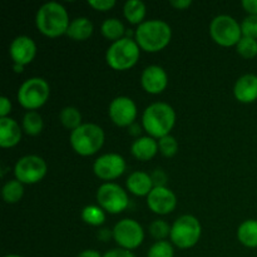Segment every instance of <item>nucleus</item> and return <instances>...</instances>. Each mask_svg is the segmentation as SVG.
<instances>
[{
	"label": "nucleus",
	"mask_w": 257,
	"mask_h": 257,
	"mask_svg": "<svg viewBox=\"0 0 257 257\" xmlns=\"http://www.w3.org/2000/svg\"><path fill=\"white\" fill-rule=\"evenodd\" d=\"M109 117L119 127H130L137 117V107L128 97H117L109 104Z\"/></svg>",
	"instance_id": "obj_13"
},
{
	"label": "nucleus",
	"mask_w": 257,
	"mask_h": 257,
	"mask_svg": "<svg viewBox=\"0 0 257 257\" xmlns=\"http://www.w3.org/2000/svg\"><path fill=\"white\" fill-rule=\"evenodd\" d=\"M236 99L241 103H252L257 100V75L245 74L235 84Z\"/></svg>",
	"instance_id": "obj_17"
},
{
	"label": "nucleus",
	"mask_w": 257,
	"mask_h": 257,
	"mask_svg": "<svg viewBox=\"0 0 257 257\" xmlns=\"http://www.w3.org/2000/svg\"><path fill=\"white\" fill-rule=\"evenodd\" d=\"M78 257H103L100 256V253L95 250H85L83 252H80Z\"/></svg>",
	"instance_id": "obj_40"
},
{
	"label": "nucleus",
	"mask_w": 257,
	"mask_h": 257,
	"mask_svg": "<svg viewBox=\"0 0 257 257\" xmlns=\"http://www.w3.org/2000/svg\"><path fill=\"white\" fill-rule=\"evenodd\" d=\"M124 17L131 24H142L146 15V5L141 0H128L123 8Z\"/></svg>",
	"instance_id": "obj_23"
},
{
	"label": "nucleus",
	"mask_w": 257,
	"mask_h": 257,
	"mask_svg": "<svg viewBox=\"0 0 257 257\" xmlns=\"http://www.w3.org/2000/svg\"><path fill=\"white\" fill-rule=\"evenodd\" d=\"M201 231V223L197 218L191 215L181 216L171 228V240L180 248L193 247L200 240Z\"/></svg>",
	"instance_id": "obj_6"
},
{
	"label": "nucleus",
	"mask_w": 257,
	"mask_h": 257,
	"mask_svg": "<svg viewBox=\"0 0 257 257\" xmlns=\"http://www.w3.org/2000/svg\"><path fill=\"white\" fill-rule=\"evenodd\" d=\"M176 122V113L167 103H153L146 108L142 117L143 128L152 138L168 136Z\"/></svg>",
	"instance_id": "obj_3"
},
{
	"label": "nucleus",
	"mask_w": 257,
	"mask_h": 257,
	"mask_svg": "<svg viewBox=\"0 0 257 257\" xmlns=\"http://www.w3.org/2000/svg\"><path fill=\"white\" fill-rule=\"evenodd\" d=\"M14 70H15V73H22L23 70H24V65L14 64Z\"/></svg>",
	"instance_id": "obj_43"
},
{
	"label": "nucleus",
	"mask_w": 257,
	"mask_h": 257,
	"mask_svg": "<svg viewBox=\"0 0 257 257\" xmlns=\"http://www.w3.org/2000/svg\"><path fill=\"white\" fill-rule=\"evenodd\" d=\"M158 151V143L152 137H140L133 142L131 152L137 160L148 161L156 156Z\"/></svg>",
	"instance_id": "obj_20"
},
{
	"label": "nucleus",
	"mask_w": 257,
	"mask_h": 257,
	"mask_svg": "<svg viewBox=\"0 0 257 257\" xmlns=\"http://www.w3.org/2000/svg\"><path fill=\"white\" fill-rule=\"evenodd\" d=\"M127 187L136 196H148L155 188L151 176L141 171H136L127 178Z\"/></svg>",
	"instance_id": "obj_19"
},
{
	"label": "nucleus",
	"mask_w": 257,
	"mask_h": 257,
	"mask_svg": "<svg viewBox=\"0 0 257 257\" xmlns=\"http://www.w3.org/2000/svg\"><path fill=\"white\" fill-rule=\"evenodd\" d=\"M82 218L85 223L90 226H100L104 223L105 215L102 208L97 206H87L82 211Z\"/></svg>",
	"instance_id": "obj_28"
},
{
	"label": "nucleus",
	"mask_w": 257,
	"mask_h": 257,
	"mask_svg": "<svg viewBox=\"0 0 257 257\" xmlns=\"http://www.w3.org/2000/svg\"><path fill=\"white\" fill-rule=\"evenodd\" d=\"M93 33V24L88 18H77L72 20L67 30V35L73 40H87Z\"/></svg>",
	"instance_id": "obj_21"
},
{
	"label": "nucleus",
	"mask_w": 257,
	"mask_h": 257,
	"mask_svg": "<svg viewBox=\"0 0 257 257\" xmlns=\"http://www.w3.org/2000/svg\"><path fill=\"white\" fill-rule=\"evenodd\" d=\"M237 238L246 247H257V220H247L241 223L237 230Z\"/></svg>",
	"instance_id": "obj_22"
},
{
	"label": "nucleus",
	"mask_w": 257,
	"mask_h": 257,
	"mask_svg": "<svg viewBox=\"0 0 257 257\" xmlns=\"http://www.w3.org/2000/svg\"><path fill=\"white\" fill-rule=\"evenodd\" d=\"M95 176L100 180L110 181L122 176L125 171V161L117 153H107L98 158L93 166Z\"/></svg>",
	"instance_id": "obj_12"
},
{
	"label": "nucleus",
	"mask_w": 257,
	"mask_h": 257,
	"mask_svg": "<svg viewBox=\"0 0 257 257\" xmlns=\"http://www.w3.org/2000/svg\"><path fill=\"white\" fill-rule=\"evenodd\" d=\"M211 38L222 47L237 45L241 40V25L230 15H218L210 24Z\"/></svg>",
	"instance_id": "obj_8"
},
{
	"label": "nucleus",
	"mask_w": 257,
	"mask_h": 257,
	"mask_svg": "<svg viewBox=\"0 0 257 257\" xmlns=\"http://www.w3.org/2000/svg\"><path fill=\"white\" fill-rule=\"evenodd\" d=\"M35 23L39 32L49 38L67 34L70 24L65 8L54 2L47 3L38 10Z\"/></svg>",
	"instance_id": "obj_2"
},
{
	"label": "nucleus",
	"mask_w": 257,
	"mask_h": 257,
	"mask_svg": "<svg viewBox=\"0 0 257 257\" xmlns=\"http://www.w3.org/2000/svg\"><path fill=\"white\" fill-rule=\"evenodd\" d=\"M5 257H23V256H19V255H7Z\"/></svg>",
	"instance_id": "obj_44"
},
{
	"label": "nucleus",
	"mask_w": 257,
	"mask_h": 257,
	"mask_svg": "<svg viewBox=\"0 0 257 257\" xmlns=\"http://www.w3.org/2000/svg\"><path fill=\"white\" fill-rule=\"evenodd\" d=\"M97 201L100 207L109 213H120L128 207V195L120 186L115 183H104L98 188Z\"/></svg>",
	"instance_id": "obj_9"
},
{
	"label": "nucleus",
	"mask_w": 257,
	"mask_h": 257,
	"mask_svg": "<svg viewBox=\"0 0 257 257\" xmlns=\"http://www.w3.org/2000/svg\"><path fill=\"white\" fill-rule=\"evenodd\" d=\"M23 128L29 136H38L43 131V118L35 110H29L23 118Z\"/></svg>",
	"instance_id": "obj_27"
},
{
	"label": "nucleus",
	"mask_w": 257,
	"mask_h": 257,
	"mask_svg": "<svg viewBox=\"0 0 257 257\" xmlns=\"http://www.w3.org/2000/svg\"><path fill=\"white\" fill-rule=\"evenodd\" d=\"M88 4L92 8H94L95 10H99V12H107V10L112 9L115 5V0H89Z\"/></svg>",
	"instance_id": "obj_34"
},
{
	"label": "nucleus",
	"mask_w": 257,
	"mask_h": 257,
	"mask_svg": "<svg viewBox=\"0 0 257 257\" xmlns=\"http://www.w3.org/2000/svg\"><path fill=\"white\" fill-rule=\"evenodd\" d=\"M141 133V130H140V125L136 124V123H133L132 125H130V135L132 136H138Z\"/></svg>",
	"instance_id": "obj_42"
},
{
	"label": "nucleus",
	"mask_w": 257,
	"mask_h": 257,
	"mask_svg": "<svg viewBox=\"0 0 257 257\" xmlns=\"http://www.w3.org/2000/svg\"><path fill=\"white\" fill-rule=\"evenodd\" d=\"M98 237H99L102 241H107L108 238L110 237L109 230H107V228H104V230H102L99 233H98Z\"/></svg>",
	"instance_id": "obj_41"
},
{
	"label": "nucleus",
	"mask_w": 257,
	"mask_h": 257,
	"mask_svg": "<svg viewBox=\"0 0 257 257\" xmlns=\"http://www.w3.org/2000/svg\"><path fill=\"white\" fill-rule=\"evenodd\" d=\"M242 7L250 15H257V0H243Z\"/></svg>",
	"instance_id": "obj_38"
},
{
	"label": "nucleus",
	"mask_w": 257,
	"mask_h": 257,
	"mask_svg": "<svg viewBox=\"0 0 257 257\" xmlns=\"http://www.w3.org/2000/svg\"><path fill=\"white\" fill-rule=\"evenodd\" d=\"M167 74L165 69L158 65H150L146 68L141 77V83L146 92L151 94H160L167 87Z\"/></svg>",
	"instance_id": "obj_16"
},
{
	"label": "nucleus",
	"mask_w": 257,
	"mask_h": 257,
	"mask_svg": "<svg viewBox=\"0 0 257 257\" xmlns=\"http://www.w3.org/2000/svg\"><path fill=\"white\" fill-rule=\"evenodd\" d=\"M172 37L171 27L162 20H147L138 25L136 30L137 44L143 50L150 53L165 49Z\"/></svg>",
	"instance_id": "obj_1"
},
{
	"label": "nucleus",
	"mask_w": 257,
	"mask_h": 257,
	"mask_svg": "<svg viewBox=\"0 0 257 257\" xmlns=\"http://www.w3.org/2000/svg\"><path fill=\"white\" fill-rule=\"evenodd\" d=\"M37 54V45L32 38L27 35L17 37L10 44V57L14 64L25 65L32 62Z\"/></svg>",
	"instance_id": "obj_15"
},
{
	"label": "nucleus",
	"mask_w": 257,
	"mask_h": 257,
	"mask_svg": "<svg viewBox=\"0 0 257 257\" xmlns=\"http://www.w3.org/2000/svg\"><path fill=\"white\" fill-rule=\"evenodd\" d=\"M49 84L43 78H30L20 85L18 90V100L29 110L42 107L49 98Z\"/></svg>",
	"instance_id": "obj_7"
},
{
	"label": "nucleus",
	"mask_w": 257,
	"mask_h": 257,
	"mask_svg": "<svg viewBox=\"0 0 257 257\" xmlns=\"http://www.w3.org/2000/svg\"><path fill=\"white\" fill-rule=\"evenodd\" d=\"M175 251H173L172 245L167 241H157L155 245L151 246L148 250L147 257H173Z\"/></svg>",
	"instance_id": "obj_30"
},
{
	"label": "nucleus",
	"mask_w": 257,
	"mask_h": 257,
	"mask_svg": "<svg viewBox=\"0 0 257 257\" xmlns=\"http://www.w3.org/2000/svg\"><path fill=\"white\" fill-rule=\"evenodd\" d=\"M12 109V103L7 97L0 98V117L5 118L10 113Z\"/></svg>",
	"instance_id": "obj_37"
},
{
	"label": "nucleus",
	"mask_w": 257,
	"mask_h": 257,
	"mask_svg": "<svg viewBox=\"0 0 257 257\" xmlns=\"http://www.w3.org/2000/svg\"><path fill=\"white\" fill-rule=\"evenodd\" d=\"M158 148H160L163 156H166V157H173L178 151V143L175 137L168 135L166 137L161 138L160 142H158Z\"/></svg>",
	"instance_id": "obj_31"
},
{
	"label": "nucleus",
	"mask_w": 257,
	"mask_h": 257,
	"mask_svg": "<svg viewBox=\"0 0 257 257\" xmlns=\"http://www.w3.org/2000/svg\"><path fill=\"white\" fill-rule=\"evenodd\" d=\"M241 32L246 38L257 39V15H248L241 24Z\"/></svg>",
	"instance_id": "obj_33"
},
{
	"label": "nucleus",
	"mask_w": 257,
	"mask_h": 257,
	"mask_svg": "<svg viewBox=\"0 0 257 257\" xmlns=\"http://www.w3.org/2000/svg\"><path fill=\"white\" fill-rule=\"evenodd\" d=\"M236 49H237L238 54L246 59L255 58L257 55V40L252 38L242 37L236 45Z\"/></svg>",
	"instance_id": "obj_29"
},
{
	"label": "nucleus",
	"mask_w": 257,
	"mask_h": 257,
	"mask_svg": "<svg viewBox=\"0 0 257 257\" xmlns=\"http://www.w3.org/2000/svg\"><path fill=\"white\" fill-rule=\"evenodd\" d=\"M14 173L19 182L33 185L43 180L47 173V165L39 156H25L17 162Z\"/></svg>",
	"instance_id": "obj_11"
},
{
	"label": "nucleus",
	"mask_w": 257,
	"mask_h": 257,
	"mask_svg": "<svg viewBox=\"0 0 257 257\" xmlns=\"http://www.w3.org/2000/svg\"><path fill=\"white\" fill-rule=\"evenodd\" d=\"M113 237L115 242L120 246V248L124 250H133L137 248L145 238L143 228L137 221L124 218L119 221L113 228Z\"/></svg>",
	"instance_id": "obj_10"
},
{
	"label": "nucleus",
	"mask_w": 257,
	"mask_h": 257,
	"mask_svg": "<svg viewBox=\"0 0 257 257\" xmlns=\"http://www.w3.org/2000/svg\"><path fill=\"white\" fill-rule=\"evenodd\" d=\"M104 143V132L93 123H85L74 130L70 135V145L80 156H92L102 148Z\"/></svg>",
	"instance_id": "obj_4"
},
{
	"label": "nucleus",
	"mask_w": 257,
	"mask_h": 257,
	"mask_svg": "<svg viewBox=\"0 0 257 257\" xmlns=\"http://www.w3.org/2000/svg\"><path fill=\"white\" fill-rule=\"evenodd\" d=\"M103 257H136L130 250L124 248H113V250L105 252Z\"/></svg>",
	"instance_id": "obj_36"
},
{
	"label": "nucleus",
	"mask_w": 257,
	"mask_h": 257,
	"mask_svg": "<svg viewBox=\"0 0 257 257\" xmlns=\"http://www.w3.org/2000/svg\"><path fill=\"white\" fill-rule=\"evenodd\" d=\"M140 58V45L130 38H122L113 43L107 50L105 60L108 65L115 70H125L132 68Z\"/></svg>",
	"instance_id": "obj_5"
},
{
	"label": "nucleus",
	"mask_w": 257,
	"mask_h": 257,
	"mask_svg": "<svg viewBox=\"0 0 257 257\" xmlns=\"http://www.w3.org/2000/svg\"><path fill=\"white\" fill-rule=\"evenodd\" d=\"M170 4L172 5L173 8H176V9L182 10L190 7V5L192 4V2H191V0H171Z\"/></svg>",
	"instance_id": "obj_39"
},
{
	"label": "nucleus",
	"mask_w": 257,
	"mask_h": 257,
	"mask_svg": "<svg viewBox=\"0 0 257 257\" xmlns=\"http://www.w3.org/2000/svg\"><path fill=\"white\" fill-rule=\"evenodd\" d=\"M151 178H152L153 187H166L165 185L167 183V176H166V173L162 170L153 171Z\"/></svg>",
	"instance_id": "obj_35"
},
{
	"label": "nucleus",
	"mask_w": 257,
	"mask_h": 257,
	"mask_svg": "<svg viewBox=\"0 0 257 257\" xmlns=\"http://www.w3.org/2000/svg\"><path fill=\"white\" fill-rule=\"evenodd\" d=\"M60 123L68 130H77L82 125V114L75 107H65L60 110L59 114Z\"/></svg>",
	"instance_id": "obj_25"
},
{
	"label": "nucleus",
	"mask_w": 257,
	"mask_h": 257,
	"mask_svg": "<svg viewBox=\"0 0 257 257\" xmlns=\"http://www.w3.org/2000/svg\"><path fill=\"white\" fill-rule=\"evenodd\" d=\"M100 30H102V34L107 39L117 42V40L123 38V34H124V25L122 24L120 20L115 19V18H110V19H107L103 22Z\"/></svg>",
	"instance_id": "obj_24"
},
{
	"label": "nucleus",
	"mask_w": 257,
	"mask_h": 257,
	"mask_svg": "<svg viewBox=\"0 0 257 257\" xmlns=\"http://www.w3.org/2000/svg\"><path fill=\"white\" fill-rule=\"evenodd\" d=\"M3 198L7 203H15L20 201V198L24 195V187L23 183L18 180H10L3 186Z\"/></svg>",
	"instance_id": "obj_26"
},
{
	"label": "nucleus",
	"mask_w": 257,
	"mask_h": 257,
	"mask_svg": "<svg viewBox=\"0 0 257 257\" xmlns=\"http://www.w3.org/2000/svg\"><path fill=\"white\" fill-rule=\"evenodd\" d=\"M171 228L172 227H170V225L166 221L156 220L150 225V232L156 240L163 241V238L171 235Z\"/></svg>",
	"instance_id": "obj_32"
},
{
	"label": "nucleus",
	"mask_w": 257,
	"mask_h": 257,
	"mask_svg": "<svg viewBox=\"0 0 257 257\" xmlns=\"http://www.w3.org/2000/svg\"><path fill=\"white\" fill-rule=\"evenodd\" d=\"M22 138V131L12 118H0V146L3 148L14 147Z\"/></svg>",
	"instance_id": "obj_18"
},
{
	"label": "nucleus",
	"mask_w": 257,
	"mask_h": 257,
	"mask_svg": "<svg viewBox=\"0 0 257 257\" xmlns=\"http://www.w3.org/2000/svg\"><path fill=\"white\" fill-rule=\"evenodd\" d=\"M147 205L157 215H167L176 208L177 198L167 187H155L147 196Z\"/></svg>",
	"instance_id": "obj_14"
}]
</instances>
